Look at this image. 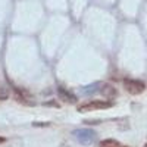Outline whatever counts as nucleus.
I'll list each match as a JSON object with an SVG mask.
<instances>
[{
	"label": "nucleus",
	"instance_id": "nucleus-1",
	"mask_svg": "<svg viewBox=\"0 0 147 147\" xmlns=\"http://www.w3.org/2000/svg\"><path fill=\"white\" fill-rule=\"evenodd\" d=\"M113 103L110 100H87L81 105L77 106V110L81 113H87V112H94V110H102V109H109L112 107Z\"/></svg>",
	"mask_w": 147,
	"mask_h": 147
},
{
	"label": "nucleus",
	"instance_id": "nucleus-2",
	"mask_svg": "<svg viewBox=\"0 0 147 147\" xmlns=\"http://www.w3.org/2000/svg\"><path fill=\"white\" fill-rule=\"evenodd\" d=\"M72 136L82 146H91L96 141V138H97L96 131H93L90 128H78V129H75L72 132Z\"/></svg>",
	"mask_w": 147,
	"mask_h": 147
},
{
	"label": "nucleus",
	"instance_id": "nucleus-3",
	"mask_svg": "<svg viewBox=\"0 0 147 147\" xmlns=\"http://www.w3.org/2000/svg\"><path fill=\"white\" fill-rule=\"evenodd\" d=\"M124 88L127 93L132 96H138L146 90V84L141 80H134V78H127L124 80Z\"/></svg>",
	"mask_w": 147,
	"mask_h": 147
},
{
	"label": "nucleus",
	"instance_id": "nucleus-4",
	"mask_svg": "<svg viewBox=\"0 0 147 147\" xmlns=\"http://www.w3.org/2000/svg\"><path fill=\"white\" fill-rule=\"evenodd\" d=\"M57 94H59V99L63 100V102H66V103H75V102H77V96L74 94L72 91L66 90V88L59 87V88H57Z\"/></svg>",
	"mask_w": 147,
	"mask_h": 147
},
{
	"label": "nucleus",
	"instance_id": "nucleus-5",
	"mask_svg": "<svg viewBox=\"0 0 147 147\" xmlns=\"http://www.w3.org/2000/svg\"><path fill=\"white\" fill-rule=\"evenodd\" d=\"M103 87V82H93V84H88L85 87L81 88V94L82 96H91V94H96V93H100Z\"/></svg>",
	"mask_w": 147,
	"mask_h": 147
},
{
	"label": "nucleus",
	"instance_id": "nucleus-6",
	"mask_svg": "<svg viewBox=\"0 0 147 147\" xmlns=\"http://www.w3.org/2000/svg\"><path fill=\"white\" fill-rule=\"evenodd\" d=\"M100 93H102V94L106 97L107 100H110V99H115V97H116V94H118L116 88H115V87H112L110 84H103V87H102Z\"/></svg>",
	"mask_w": 147,
	"mask_h": 147
},
{
	"label": "nucleus",
	"instance_id": "nucleus-7",
	"mask_svg": "<svg viewBox=\"0 0 147 147\" xmlns=\"http://www.w3.org/2000/svg\"><path fill=\"white\" fill-rule=\"evenodd\" d=\"M9 94H10L9 88L6 87V85L0 84V102H5V100H7V99H9Z\"/></svg>",
	"mask_w": 147,
	"mask_h": 147
},
{
	"label": "nucleus",
	"instance_id": "nucleus-8",
	"mask_svg": "<svg viewBox=\"0 0 147 147\" xmlns=\"http://www.w3.org/2000/svg\"><path fill=\"white\" fill-rule=\"evenodd\" d=\"M119 143L116 141V140H112V138H109V140H103L102 143H100V147H115V146H118Z\"/></svg>",
	"mask_w": 147,
	"mask_h": 147
},
{
	"label": "nucleus",
	"instance_id": "nucleus-9",
	"mask_svg": "<svg viewBox=\"0 0 147 147\" xmlns=\"http://www.w3.org/2000/svg\"><path fill=\"white\" fill-rule=\"evenodd\" d=\"M3 141H5V138H3V137H0V143H3Z\"/></svg>",
	"mask_w": 147,
	"mask_h": 147
},
{
	"label": "nucleus",
	"instance_id": "nucleus-10",
	"mask_svg": "<svg viewBox=\"0 0 147 147\" xmlns=\"http://www.w3.org/2000/svg\"><path fill=\"white\" fill-rule=\"evenodd\" d=\"M115 147H125V146H121V144H118V146H115Z\"/></svg>",
	"mask_w": 147,
	"mask_h": 147
}]
</instances>
